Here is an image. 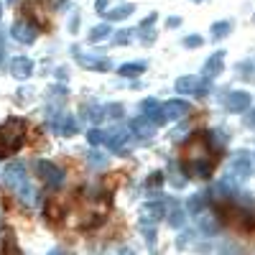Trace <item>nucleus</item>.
Returning a JSON list of instances; mask_svg holds the SVG:
<instances>
[{
  "label": "nucleus",
  "instance_id": "nucleus-1",
  "mask_svg": "<svg viewBox=\"0 0 255 255\" xmlns=\"http://www.w3.org/2000/svg\"><path fill=\"white\" fill-rule=\"evenodd\" d=\"M26 140V123L20 118L5 120V125H0V158L13 156Z\"/></svg>",
  "mask_w": 255,
  "mask_h": 255
},
{
  "label": "nucleus",
  "instance_id": "nucleus-2",
  "mask_svg": "<svg viewBox=\"0 0 255 255\" xmlns=\"http://www.w3.org/2000/svg\"><path fill=\"white\" fill-rule=\"evenodd\" d=\"M36 174H38V179L44 181L46 186H51V189H59L61 184H64V171L59 166H54L51 161H36Z\"/></svg>",
  "mask_w": 255,
  "mask_h": 255
},
{
  "label": "nucleus",
  "instance_id": "nucleus-3",
  "mask_svg": "<svg viewBox=\"0 0 255 255\" xmlns=\"http://www.w3.org/2000/svg\"><path fill=\"white\" fill-rule=\"evenodd\" d=\"M10 33H13V38L18 41V44H26V46L33 44V41L38 38V28L31 23V20H26V18L23 20H15Z\"/></svg>",
  "mask_w": 255,
  "mask_h": 255
},
{
  "label": "nucleus",
  "instance_id": "nucleus-4",
  "mask_svg": "<svg viewBox=\"0 0 255 255\" xmlns=\"http://www.w3.org/2000/svg\"><path fill=\"white\" fill-rule=\"evenodd\" d=\"M49 125L54 128L59 135H64V138H69V135L77 133V120H74V115H69V113L51 115V118H49Z\"/></svg>",
  "mask_w": 255,
  "mask_h": 255
},
{
  "label": "nucleus",
  "instance_id": "nucleus-5",
  "mask_svg": "<svg viewBox=\"0 0 255 255\" xmlns=\"http://www.w3.org/2000/svg\"><path fill=\"white\" fill-rule=\"evenodd\" d=\"M128 128H130V133L138 140H153V135H156V125L148 118H133L130 123H128Z\"/></svg>",
  "mask_w": 255,
  "mask_h": 255
},
{
  "label": "nucleus",
  "instance_id": "nucleus-6",
  "mask_svg": "<svg viewBox=\"0 0 255 255\" xmlns=\"http://www.w3.org/2000/svg\"><path fill=\"white\" fill-rule=\"evenodd\" d=\"M250 171H253V163H250V156L248 153H235L232 156V161H230V174L235 176L238 181H243V179H248L250 176Z\"/></svg>",
  "mask_w": 255,
  "mask_h": 255
},
{
  "label": "nucleus",
  "instance_id": "nucleus-7",
  "mask_svg": "<svg viewBox=\"0 0 255 255\" xmlns=\"http://www.w3.org/2000/svg\"><path fill=\"white\" fill-rule=\"evenodd\" d=\"M3 181H5L10 189H18L23 181H28V179H26V166L20 163V161L8 163V166H5V171H3Z\"/></svg>",
  "mask_w": 255,
  "mask_h": 255
},
{
  "label": "nucleus",
  "instance_id": "nucleus-8",
  "mask_svg": "<svg viewBox=\"0 0 255 255\" xmlns=\"http://www.w3.org/2000/svg\"><path fill=\"white\" fill-rule=\"evenodd\" d=\"M77 64L84 69H97V72H108L113 67L110 59H105L102 54H77Z\"/></svg>",
  "mask_w": 255,
  "mask_h": 255
},
{
  "label": "nucleus",
  "instance_id": "nucleus-9",
  "mask_svg": "<svg viewBox=\"0 0 255 255\" xmlns=\"http://www.w3.org/2000/svg\"><path fill=\"white\" fill-rule=\"evenodd\" d=\"M186 113H189V102H184V100H168L166 105H161L163 120H181Z\"/></svg>",
  "mask_w": 255,
  "mask_h": 255
},
{
  "label": "nucleus",
  "instance_id": "nucleus-10",
  "mask_svg": "<svg viewBox=\"0 0 255 255\" xmlns=\"http://www.w3.org/2000/svg\"><path fill=\"white\" fill-rule=\"evenodd\" d=\"M163 215H166L163 202H148L140 212V225H158Z\"/></svg>",
  "mask_w": 255,
  "mask_h": 255
},
{
  "label": "nucleus",
  "instance_id": "nucleus-11",
  "mask_svg": "<svg viewBox=\"0 0 255 255\" xmlns=\"http://www.w3.org/2000/svg\"><path fill=\"white\" fill-rule=\"evenodd\" d=\"M248 105H250V95L243 90L227 92V97H225V108L230 113H243V110H248Z\"/></svg>",
  "mask_w": 255,
  "mask_h": 255
},
{
  "label": "nucleus",
  "instance_id": "nucleus-12",
  "mask_svg": "<svg viewBox=\"0 0 255 255\" xmlns=\"http://www.w3.org/2000/svg\"><path fill=\"white\" fill-rule=\"evenodd\" d=\"M10 74H13L15 79H28V77L33 74V61H31L28 56H15V59L10 61Z\"/></svg>",
  "mask_w": 255,
  "mask_h": 255
},
{
  "label": "nucleus",
  "instance_id": "nucleus-13",
  "mask_svg": "<svg viewBox=\"0 0 255 255\" xmlns=\"http://www.w3.org/2000/svg\"><path fill=\"white\" fill-rule=\"evenodd\" d=\"M140 110H143V115H145L148 120H151L153 125L166 123V120H163V115H161V102H158V100H153V97L143 100V102H140Z\"/></svg>",
  "mask_w": 255,
  "mask_h": 255
},
{
  "label": "nucleus",
  "instance_id": "nucleus-14",
  "mask_svg": "<svg viewBox=\"0 0 255 255\" xmlns=\"http://www.w3.org/2000/svg\"><path fill=\"white\" fill-rule=\"evenodd\" d=\"M222 64H225V51H215L204 61V79H215L222 72Z\"/></svg>",
  "mask_w": 255,
  "mask_h": 255
},
{
  "label": "nucleus",
  "instance_id": "nucleus-15",
  "mask_svg": "<svg viewBox=\"0 0 255 255\" xmlns=\"http://www.w3.org/2000/svg\"><path fill=\"white\" fill-rule=\"evenodd\" d=\"M163 217H168V225H171V227H184V222H186V209L171 202V204H168V212H166Z\"/></svg>",
  "mask_w": 255,
  "mask_h": 255
},
{
  "label": "nucleus",
  "instance_id": "nucleus-16",
  "mask_svg": "<svg viewBox=\"0 0 255 255\" xmlns=\"http://www.w3.org/2000/svg\"><path fill=\"white\" fill-rule=\"evenodd\" d=\"M15 194H18V199L23 202V204H28V207H33L36 202H38V191L28 184V181H23L18 189H15Z\"/></svg>",
  "mask_w": 255,
  "mask_h": 255
},
{
  "label": "nucleus",
  "instance_id": "nucleus-17",
  "mask_svg": "<svg viewBox=\"0 0 255 255\" xmlns=\"http://www.w3.org/2000/svg\"><path fill=\"white\" fill-rule=\"evenodd\" d=\"M199 230L204 232V235H217L220 222L215 220V215H207V212L202 209V212H199Z\"/></svg>",
  "mask_w": 255,
  "mask_h": 255
},
{
  "label": "nucleus",
  "instance_id": "nucleus-18",
  "mask_svg": "<svg viewBox=\"0 0 255 255\" xmlns=\"http://www.w3.org/2000/svg\"><path fill=\"white\" fill-rule=\"evenodd\" d=\"M204 204H207V194H202V191H197V194H191L189 199H186V212L189 215H199V212L204 209Z\"/></svg>",
  "mask_w": 255,
  "mask_h": 255
},
{
  "label": "nucleus",
  "instance_id": "nucleus-19",
  "mask_svg": "<svg viewBox=\"0 0 255 255\" xmlns=\"http://www.w3.org/2000/svg\"><path fill=\"white\" fill-rule=\"evenodd\" d=\"M168 181H171L174 189H184V186H186V171H181L179 163L168 166Z\"/></svg>",
  "mask_w": 255,
  "mask_h": 255
},
{
  "label": "nucleus",
  "instance_id": "nucleus-20",
  "mask_svg": "<svg viewBox=\"0 0 255 255\" xmlns=\"http://www.w3.org/2000/svg\"><path fill=\"white\" fill-rule=\"evenodd\" d=\"M230 31H232L230 20H217V23H212V28H209V38H212V41H222Z\"/></svg>",
  "mask_w": 255,
  "mask_h": 255
},
{
  "label": "nucleus",
  "instance_id": "nucleus-21",
  "mask_svg": "<svg viewBox=\"0 0 255 255\" xmlns=\"http://www.w3.org/2000/svg\"><path fill=\"white\" fill-rule=\"evenodd\" d=\"M120 72V77H140L143 72H145V64L143 61H133V64H123V67L118 69Z\"/></svg>",
  "mask_w": 255,
  "mask_h": 255
},
{
  "label": "nucleus",
  "instance_id": "nucleus-22",
  "mask_svg": "<svg viewBox=\"0 0 255 255\" xmlns=\"http://www.w3.org/2000/svg\"><path fill=\"white\" fill-rule=\"evenodd\" d=\"M110 33H113V31H110V26H108V23H100V26H95V28L90 31L87 41H90V44H100V41H105Z\"/></svg>",
  "mask_w": 255,
  "mask_h": 255
},
{
  "label": "nucleus",
  "instance_id": "nucleus-23",
  "mask_svg": "<svg viewBox=\"0 0 255 255\" xmlns=\"http://www.w3.org/2000/svg\"><path fill=\"white\" fill-rule=\"evenodd\" d=\"M194 87H197L194 77H179L176 79V92L179 95H194Z\"/></svg>",
  "mask_w": 255,
  "mask_h": 255
},
{
  "label": "nucleus",
  "instance_id": "nucleus-24",
  "mask_svg": "<svg viewBox=\"0 0 255 255\" xmlns=\"http://www.w3.org/2000/svg\"><path fill=\"white\" fill-rule=\"evenodd\" d=\"M133 10H135V5H130V3H128V5H118V8H115V10H110L108 15H105V13H102V15L108 18V20H123V18H128V15H130Z\"/></svg>",
  "mask_w": 255,
  "mask_h": 255
},
{
  "label": "nucleus",
  "instance_id": "nucleus-25",
  "mask_svg": "<svg viewBox=\"0 0 255 255\" xmlns=\"http://www.w3.org/2000/svg\"><path fill=\"white\" fill-rule=\"evenodd\" d=\"M82 113L87 115L92 123H100V120L105 118V110H102V108H97V105H82Z\"/></svg>",
  "mask_w": 255,
  "mask_h": 255
},
{
  "label": "nucleus",
  "instance_id": "nucleus-26",
  "mask_svg": "<svg viewBox=\"0 0 255 255\" xmlns=\"http://www.w3.org/2000/svg\"><path fill=\"white\" fill-rule=\"evenodd\" d=\"M133 33H135V31H130V28H123V31H118V33L113 36V41H115L118 46H125V44H130V41H133Z\"/></svg>",
  "mask_w": 255,
  "mask_h": 255
},
{
  "label": "nucleus",
  "instance_id": "nucleus-27",
  "mask_svg": "<svg viewBox=\"0 0 255 255\" xmlns=\"http://www.w3.org/2000/svg\"><path fill=\"white\" fill-rule=\"evenodd\" d=\"M49 102L51 105H59V102H64V100H67V87H51L49 90Z\"/></svg>",
  "mask_w": 255,
  "mask_h": 255
},
{
  "label": "nucleus",
  "instance_id": "nucleus-28",
  "mask_svg": "<svg viewBox=\"0 0 255 255\" xmlns=\"http://www.w3.org/2000/svg\"><path fill=\"white\" fill-rule=\"evenodd\" d=\"M87 163L95 166V168H102L105 163H108V156H102V153H97V151H90V153H87Z\"/></svg>",
  "mask_w": 255,
  "mask_h": 255
},
{
  "label": "nucleus",
  "instance_id": "nucleus-29",
  "mask_svg": "<svg viewBox=\"0 0 255 255\" xmlns=\"http://www.w3.org/2000/svg\"><path fill=\"white\" fill-rule=\"evenodd\" d=\"M46 217H49L51 222H56L59 217H64V209H61L56 202H49V204H46Z\"/></svg>",
  "mask_w": 255,
  "mask_h": 255
},
{
  "label": "nucleus",
  "instance_id": "nucleus-30",
  "mask_svg": "<svg viewBox=\"0 0 255 255\" xmlns=\"http://www.w3.org/2000/svg\"><path fill=\"white\" fill-rule=\"evenodd\" d=\"M102 110H105V115H108V118H115V120H118V118H123V113H125V110H123V105H118V102L105 105Z\"/></svg>",
  "mask_w": 255,
  "mask_h": 255
},
{
  "label": "nucleus",
  "instance_id": "nucleus-31",
  "mask_svg": "<svg viewBox=\"0 0 255 255\" xmlns=\"http://www.w3.org/2000/svg\"><path fill=\"white\" fill-rule=\"evenodd\" d=\"M87 140H90V145H100V143H105V133L100 128H92V130H87Z\"/></svg>",
  "mask_w": 255,
  "mask_h": 255
},
{
  "label": "nucleus",
  "instance_id": "nucleus-32",
  "mask_svg": "<svg viewBox=\"0 0 255 255\" xmlns=\"http://www.w3.org/2000/svg\"><path fill=\"white\" fill-rule=\"evenodd\" d=\"M3 253H20V248L15 245V235L5 232V243H3Z\"/></svg>",
  "mask_w": 255,
  "mask_h": 255
},
{
  "label": "nucleus",
  "instance_id": "nucleus-33",
  "mask_svg": "<svg viewBox=\"0 0 255 255\" xmlns=\"http://www.w3.org/2000/svg\"><path fill=\"white\" fill-rule=\"evenodd\" d=\"M140 31H143V33H140V41H143V44H148V46H151L153 41L158 38V33H156V31H153L151 26H143Z\"/></svg>",
  "mask_w": 255,
  "mask_h": 255
},
{
  "label": "nucleus",
  "instance_id": "nucleus-34",
  "mask_svg": "<svg viewBox=\"0 0 255 255\" xmlns=\"http://www.w3.org/2000/svg\"><path fill=\"white\" fill-rule=\"evenodd\" d=\"M194 95H197V97H207V95H209V79H204V82H197Z\"/></svg>",
  "mask_w": 255,
  "mask_h": 255
},
{
  "label": "nucleus",
  "instance_id": "nucleus-35",
  "mask_svg": "<svg viewBox=\"0 0 255 255\" xmlns=\"http://www.w3.org/2000/svg\"><path fill=\"white\" fill-rule=\"evenodd\" d=\"M191 240H194V232H191V230H186V232H181V235H179V250H184V245H189Z\"/></svg>",
  "mask_w": 255,
  "mask_h": 255
},
{
  "label": "nucleus",
  "instance_id": "nucleus-36",
  "mask_svg": "<svg viewBox=\"0 0 255 255\" xmlns=\"http://www.w3.org/2000/svg\"><path fill=\"white\" fill-rule=\"evenodd\" d=\"M184 46H189V49H197V46H202V36H186L184 38Z\"/></svg>",
  "mask_w": 255,
  "mask_h": 255
},
{
  "label": "nucleus",
  "instance_id": "nucleus-37",
  "mask_svg": "<svg viewBox=\"0 0 255 255\" xmlns=\"http://www.w3.org/2000/svg\"><path fill=\"white\" fill-rule=\"evenodd\" d=\"M238 72H243L240 77H250V72H253V64H250V61H240V64H238Z\"/></svg>",
  "mask_w": 255,
  "mask_h": 255
},
{
  "label": "nucleus",
  "instance_id": "nucleus-38",
  "mask_svg": "<svg viewBox=\"0 0 255 255\" xmlns=\"http://www.w3.org/2000/svg\"><path fill=\"white\" fill-rule=\"evenodd\" d=\"M156 18H158V13H148V15L143 18V23H140V28H143V26H153V23H156Z\"/></svg>",
  "mask_w": 255,
  "mask_h": 255
},
{
  "label": "nucleus",
  "instance_id": "nucleus-39",
  "mask_svg": "<svg viewBox=\"0 0 255 255\" xmlns=\"http://www.w3.org/2000/svg\"><path fill=\"white\" fill-rule=\"evenodd\" d=\"M166 26H168V28H179V26H181V18H179V15H171V18L166 20Z\"/></svg>",
  "mask_w": 255,
  "mask_h": 255
},
{
  "label": "nucleus",
  "instance_id": "nucleus-40",
  "mask_svg": "<svg viewBox=\"0 0 255 255\" xmlns=\"http://www.w3.org/2000/svg\"><path fill=\"white\" fill-rule=\"evenodd\" d=\"M163 181V174L161 171H156V174H151V181H148V184H151V186H158Z\"/></svg>",
  "mask_w": 255,
  "mask_h": 255
},
{
  "label": "nucleus",
  "instance_id": "nucleus-41",
  "mask_svg": "<svg viewBox=\"0 0 255 255\" xmlns=\"http://www.w3.org/2000/svg\"><path fill=\"white\" fill-rule=\"evenodd\" d=\"M15 95H18V97H15V102H26V100H28V95H31V90H18Z\"/></svg>",
  "mask_w": 255,
  "mask_h": 255
},
{
  "label": "nucleus",
  "instance_id": "nucleus-42",
  "mask_svg": "<svg viewBox=\"0 0 255 255\" xmlns=\"http://www.w3.org/2000/svg\"><path fill=\"white\" fill-rule=\"evenodd\" d=\"M110 5V0H95V8H97V13H105V8Z\"/></svg>",
  "mask_w": 255,
  "mask_h": 255
},
{
  "label": "nucleus",
  "instance_id": "nucleus-43",
  "mask_svg": "<svg viewBox=\"0 0 255 255\" xmlns=\"http://www.w3.org/2000/svg\"><path fill=\"white\" fill-rule=\"evenodd\" d=\"M77 26H79V15L74 13V15H72V20H69V31L74 33V31H77Z\"/></svg>",
  "mask_w": 255,
  "mask_h": 255
},
{
  "label": "nucleus",
  "instance_id": "nucleus-44",
  "mask_svg": "<svg viewBox=\"0 0 255 255\" xmlns=\"http://www.w3.org/2000/svg\"><path fill=\"white\" fill-rule=\"evenodd\" d=\"M3 59H5V38L0 36V64H3Z\"/></svg>",
  "mask_w": 255,
  "mask_h": 255
},
{
  "label": "nucleus",
  "instance_id": "nucleus-45",
  "mask_svg": "<svg viewBox=\"0 0 255 255\" xmlns=\"http://www.w3.org/2000/svg\"><path fill=\"white\" fill-rule=\"evenodd\" d=\"M245 125H250V128H255V110H253L250 115H245Z\"/></svg>",
  "mask_w": 255,
  "mask_h": 255
},
{
  "label": "nucleus",
  "instance_id": "nucleus-46",
  "mask_svg": "<svg viewBox=\"0 0 255 255\" xmlns=\"http://www.w3.org/2000/svg\"><path fill=\"white\" fill-rule=\"evenodd\" d=\"M56 77H59L61 82H67V77H69V72H67V69H59V72H56Z\"/></svg>",
  "mask_w": 255,
  "mask_h": 255
},
{
  "label": "nucleus",
  "instance_id": "nucleus-47",
  "mask_svg": "<svg viewBox=\"0 0 255 255\" xmlns=\"http://www.w3.org/2000/svg\"><path fill=\"white\" fill-rule=\"evenodd\" d=\"M0 15H3V5H0Z\"/></svg>",
  "mask_w": 255,
  "mask_h": 255
},
{
  "label": "nucleus",
  "instance_id": "nucleus-48",
  "mask_svg": "<svg viewBox=\"0 0 255 255\" xmlns=\"http://www.w3.org/2000/svg\"><path fill=\"white\" fill-rule=\"evenodd\" d=\"M194 3H202V0H194Z\"/></svg>",
  "mask_w": 255,
  "mask_h": 255
},
{
  "label": "nucleus",
  "instance_id": "nucleus-49",
  "mask_svg": "<svg viewBox=\"0 0 255 255\" xmlns=\"http://www.w3.org/2000/svg\"><path fill=\"white\" fill-rule=\"evenodd\" d=\"M8 3H15V0H8Z\"/></svg>",
  "mask_w": 255,
  "mask_h": 255
}]
</instances>
